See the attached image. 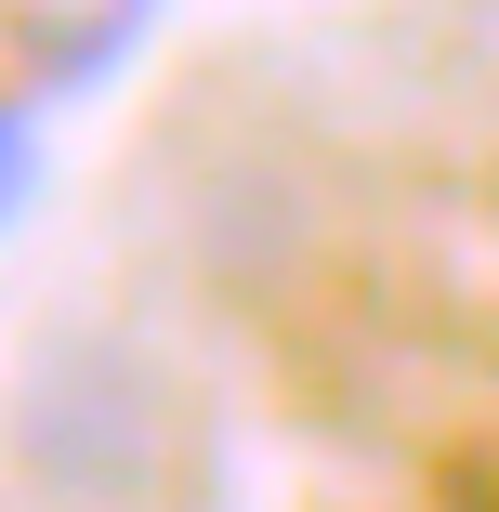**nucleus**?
<instances>
[{
    "label": "nucleus",
    "mask_w": 499,
    "mask_h": 512,
    "mask_svg": "<svg viewBox=\"0 0 499 512\" xmlns=\"http://www.w3.org/2000/svg\"><path fill=\"white\" fill-rule=\"evenodd\" d=\"M27 171H40V145H27V119H0V224L27 211Z\"/></svg>",
    "instance_id": "f257e3e1"
}]
</instances>
